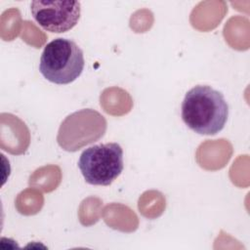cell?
Segmentation results:
<instances>
[{
    "label": "cell",
    "mask_w": 250,
    "mask_h": 250,
    "mask_svg": "<svg viewBox=\"0 0 250 250\" xmlns=\"http://www.w3.org/2000/svg\"><path fill=\"white\" fill-rule=\"evenodd\" d=\"M181 109L184 123L200 135L221 132L229 117V105L224 95L208 85H196L188 90Z\"/></svg>",
    "instance_id": "1"
},
{
    "label": "cell",
    "mask_w": 250,
    "mask_h": 250,
    "mask_svg": "<svg viewBox=\"0 0 250 250\" xmlns=\"http://www.w3.org/2000/svg\"><path fill=\"white\" fill-rule=\"evenodd\" d=\"M84 65L81 48L70 39L59 37L45 46L40 58L39 71L48 81L66 85L81 75Z\"/></svg>",
    "instance_id": "2"
},
{
    "label": "cell",
    "mask_w": 250,
    "mask_h": 250,
    "mask_svg": "<svg viewBox=\"0 0 250 250\" xmlns=\"http://www.w3.org/2000/svg\"><path fill=\"white\" fill-rule=\"evenodd\" d=\"M78 168L86 183L109 186L123 171V149L117 143L92 146L80 154Z\"/></svg>",
    "instance_id": "3"
},
{
    "label": "cell",
    "mask_w": 250,
    "mask_h": 250,
    "mask_svg": "<svg viewBox=\"0 0 250 250\" xmlns=\"http://www.w3.org/2000/svg\"><path fill=\"white\" fill-rule=\"evenodd\" d=\"M106 121L92 108H85L69 114L61 124L58 144L67 151H76L104 136Z\"/></svg>",
    "instance_id": "4"
},
{
    "label": "cell",
    "mask_w": 250,
    "mask_h": 250,
    "mask_svg": "<svg viewBox=\"0 0 250 250\" xmlns=\"http://www.w3.org/2000/svg\"><path fill=\"white\" fill-rule=\"evenodd\" d=\"M30 11L35 21L44 30L63 33L78 23L81 4L70 0H35L30 4Z\"/></svg>",
    "instance_id": "5"
}]
</instances>
